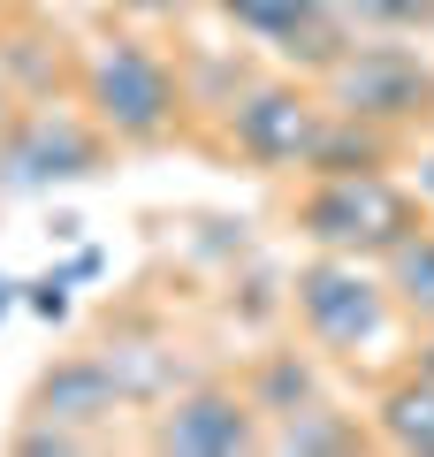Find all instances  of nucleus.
Listing matches in <instances>:
<instances>
[{
  "label": "nucleus",
  "mask_w": 434,
  "mask_h": 457,
  "mask_svg": "<svg viewBox=\"0 0 434 457\" xmlns=\"http://www.w3.org/2000/svg\"><path fill=\"white\" fill-rule=\"evenodd\" d=\"M289 297H297V320H305V336L321 343V351H336V359H351V351L381 343L388 305H396V290H388V282L373 275L358 252H321L313 267H297Z\"/></svg>",
  "instance_id": "3"
},
{
  "label": "nucleus",
  "mask_w": 434,
  "mask_h": 457,
  "mask_svg": "<svg viewBox=\"0 0 434 457\" xmlns=\"http://www.w3.org/2000/svg\"><path fill=\"white\" fill-rule=\"evenodd\" d=\"M99 145H107V130H99L92 114L31 107V114L8 122V137H0V191H46V183L92 176Z\"/></svg>",
  "instance_id": "6"
},
{
  "label": "nucleus",
  "mask_w": 434,
  "mask_h": 457,
  "mask_svg": "<svg viewBox=\"0 0 434 457\" xmlns=\"http://www.w3.org/2000/svg\"><path fill=\"white\" fill-rule=\"evenodd\" d=\"M77 92L114 145H161L183 122V77L145 38H99L77 62Z\"/></svg>",
  "instance_id": "1"
},
{
  "label": "nucleus",
  "mask_w": 434,
  "mask_h": 457,
  "mask_svg": "<svg viewBox=\"0 0 434 457\" xmlns=\"http://www.w3.org/2000/svg\"><path fill=\"white\" fill-rule=\"evenodd\" d=\"M0 312H8V282H0Z\"/></svg>",
  "instance_id": "20"
},
{
  "label": "nucleus",
  "mask_w": 434,
  "mask_h": 457,
  "mask_svg": "<svg viewBox=\"0 0 434 457\" xmlns=\"http://www.w3.org/2000/svg\"><path fill=\"white\" fill-rule=\"evenodd\" d=\"M373 427H381L388 450H427L434 457V374H412L373 404Z\"/></svg>",
  "instance_id": "11"
},
{
  "label": "nucleus",
  "mask_w": 434,
  "mask_h": 457,
  "mask_svg": "<svg viewBox=\"0 0 434 457\" xmlns=\"http://www.w3.org/2000/svg\"><path fill=\"white\" fill-rule=\"evenodd\" d=\"M31 305H38V312H54V320H62V312H69V297H62V282H38V297H31Z\"/></svg>",
  "instance_id": "16"
},
{
  "label": "nucleus",
  "mask_w": 434,
  "mask_h": 457,
  "mask_svg": "<svg viewBox=\"0 0 434 457\" xmlns=\"http://www.w3.org/2000/svg\"><path fill=\"white\" fill-rule=\"evenodd\" d=\"M321 99L336 114L404 130V122H427L434 114V69L419 62L412 46H343L336 62L321 69Z\"/></svg>",
  "instance_id": "4"
},
{
  "label": "nucleus",
  "mask_w": 434,
  "mask_h": 457,
  "mask_svg": "<svg viewBox=\"0 0 434 457\" xmlns=\"http://www.w3.org/2000/svg\"><path fill=\"white\" fill-rule=\"evenodd\" d=\"M343 23H381V31H412V23H434V0H336Z\"/></svg>",
  "instance_id": "15"
},
{
  "label": "nucleus",
  "mask_w": 434,
  "mask_h": 457,
  "mask_svg": "<svg viewBox=\"0 0 434 457\" xmlns=\"http://www.w3.org/2000/svg\"><path fill=\"white\" fill-rule=\"evenodd\" d=\"M8 122H16V107H8V84H0V137H8Z\"/></svg>",
  "instance_id": "17"
},
{
  "label": "nucleus",
  "mask_w": 434,
  "mask_h": 457,
  "mask_svg": "<svg viewBox=\"0 0 434 457\" xmlns=\"http://www.w3.org/2000/svg\"><path fill=\"white\" fill-rule=\"evenodd\" d=\"M153 450H183V457H237V450H259V411L252 396H229V389H191L153 420Z\"/></svg>",
  "instance_id": "8"
},
{
  "label": "nucleus",
  "mask_w": 434,
  "mask_h": 457,
  "mask_svg": "<svg viewBox=\"0 0 434 457\" xmlns=\"http://www.w3.org/2000/svg\"><path fill=\"white\" fill-rule=\"evenodd\" d=\"M221 16L237 23V31L267 38L274 54L305 62L313 77H321V69L336 62L343 46H351V31H343V8H336V0H221Z\"/></svg>",
  "instance_id": "7"
},
{
  "label": "nucleus",
  "mask_w": 434,
  "mask_h": 457,
  "mask_svg": "<svg viewBox=\"0 0 434 457\" xmlns=\"http://www.w3.org/2000/svg\"><path fill=\"white\" fill-rule=\"evenodd\" d=\"M419 374H434V336H427V343H419Z\"/></svg>",
  "instance_id": "18"
},
{
  "label": "nucleus",
  "mask_w": 434,
  "mask_h": 457,
  "mask_svg": "<svg viewBox=\"0 0 434 457\" xmlns=\"http://www.w3.org/2000/svg\"><path fill=\"white\" fill-rule=\"evenodd\" d=\"M321 130H328V99L305 92V84H252L237 99V114H229V145L252 168H267V176H282V168L313 176Z\"/></svg>",
  "instance_id": "5"
},
{
  "label": "nucleus",
  "mask_w": 434,
  "mask_h": 457,
  "mask_svg": "<svg viewBox=\"0 0 434 457\" xmlns=\"http://www.w3.org/2000/svg\"><path fill=\"white\" fill-rule=\"evenodd\" d=\"M99 359L114 366V381H122L129 404H153V396H168V381H176V351H168L161 336H138V328H107V336H99Z\"/></svg>",
  "instance_id": "10"
},
{
  "label": "nucleus",
  "mask_w": 434,
  "mask_h": 457,
  "mask_svg": "<svg viewBox=\"0 0 434 457\" xmlns=\"http://www.w3.org/2000/svg\"><path fill=\"white\" fill-rule=\"evenodd\" d=\"M358 427H343V420H328V404H305V411H289V420H274V435H267V450H358Z\"/></svg>",
  "instance_id": "14"
},
{
  "label": "nucleus",
  "mask_w": 434,
  "mask_h": 457,
  "mask_svg": "<svg viewBox=\"0 0 434 457\" xmlns=\"http://www.w3.org/2000/svg\"><path fill=\"white\" fill-rule=\"evenodd\" d=\"M297 237H313L321 252H358V260H388L404 237H419V198L396 191L381 168L366 176H313V191L297 198Z\"/></svg>",
  "instance_id": "2"
},
{
  "label": "nucleus",
  "mask_w": 434,
  "mask_h": 457,
  "mask_svg": "<svg viewBox=\"0 0 434 457\" xmlns=\"http://www.w3.org/2000/svg\"><path fill=\"white\" fill-rule=\"evenodd\" d=\"M388 290H396V312L434 328V228H419L388 252Z\"/></svg>",
  "instance_id": "13"
},
{
  "label": "nucleus",
  "mask_w": 434,
  "mask_h": 457,
  "mask_svg": "<svg viewBox=\"0 0 434 457\" xmlns=\"http://www.w3.org/2000/svg\"><path fill=\"white\" fill-rule=\"evenodd\" d=\"M114 404H129L122 381H114V366L99 359V351H84V359H62L54 374H38L31 389V420L38 427H69V435H99V427L114 420Z\"/></svg>",
  "instance_id": "9"
},
{
  "label": "nucleus",
  "mask_w": 434,
  "mask_h": 457,
  "mask_svg": "<svg viewBox=\"0 0 434 457\" xmlns=\"http://www.w3.org/2000/svg\"><path fill=\"white\" fill-rule=\"evenodd\" d=\"M252 411L259 420H289V411L321 404V381H313V359H297V351H274V359L252 366Z\"/></svg>",
  "instance_id": "12"
},
{
  "label": "nucleus",
  "mask_w": 434,
  "mask_h": 457,
  "mask_svg": "<svg viewBox=\"0 0 434 457\" xmlns=\"http://www.w3.org/2000/svg\"><path fill=\"white\" fill-rule=\"evenodd\" d=\"M419 183H427V191H434V161H427V168H419Z\"/></svg>",
  "instance_id": "19"
}]
</instances>
